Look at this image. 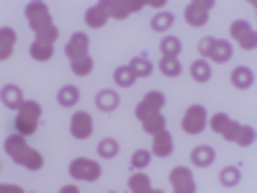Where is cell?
Listing matches in <instances>:
<instances>
[{"label": "cell", "mask_w": 257, "mask_h": 193, "mask_svg": "<svg viewBox=\"0 0 257 193\" xmlns=\"http://www.w3.org/2000/svg\"><path fill=\"white\" fill-rule=\"evenodd\" d=\"M229 77H231V85H234V88H239V90H247V88L254 85V72L249 67H234Z\"/></svg>", "instance_id": "20"}, {"label": "cell", "mask_w": 257, "mask_h": 193, "mask_svg": "<svg viewBox=\"0 0 257 193\" xmlns=\"http://www.w3.org/2000/svg\"><path fill=\"white\" fill-rule=\"evenodd\" d=\"M13 47H16V31L11 26H3L0 29V59H11L13 54Z\"/></svg>", "instance_id": "21"}, {"label": "cell", "mask_w": 257, "mask_h": 193, "mask_svg": "<svg viewBox=\"0 0 257 193\" xmlns=\"http://www.w3.org/2000/svg\"><path fill=\"white\" fill-rule=\"evenodd\" d=\"M190 162L196 167H211L213 162H216V149H213L211 144H201L190 152Z\"/></svg>", "instance_id": "17"}, {"label": "cell", "mask_w": 257, "mask_h": 193, "mask_svg": "<svg viewBox=\"0 0 257 193\" xmlns=\"http://www.w3.org/2000/svg\"><path fill=\"white\" fill-rule=\"evenodd\" d=\"M229 34L237 39V44H239L244 52H252V49L257 47V34H254V29L249 26V21H244V18L234 21V24L229 26Z\"/></svg>", "instance_id": "8"}, {"label": "cell", "mask_w": 257, "mask_h": 193, "mask_svg": "<svg viewBox=\"0 0 257 193\" xmlns=\"http://www.w3.org/2000/svg\"><path fill=\"white\" fill-rule=\"evenodd\" d=\"M149 6L152 8H165V0H149Z\"/></svg>", "instance_id": "39"}, {"label": "cell", "mask_w": 257, "mask_h": 193, "mask_svg": "<svg viewBox=\"0 0 257 193\" xmlns=\"http://www.w3.org/2000/svg\"><path fill=\"white\" fill-rule=\"evenodd\" d=\"M160 70H162L165 77H178V75L183 72L178 57H162V59H160Z\"/></svg>", "instance_id": "33"}, {"label": "cell", "mask_w": 257, "mask_h": 193, "mask_svg": "<svg viewBox=\"0 0 257 193\" xmlns=\"http://www.w3.org/2000/svg\"><path fill=\"white\" fill-rule=\"evenodd\" d=\"M128 190H134V193H149V190H155L152 183H149V175L144 173H134V175H128Z\"/></svg>", "instance_id": "28"}, {"label": "cell", "mask_w": 257, "mask_h": 193, "mask_svg": "<svg viewBox=\"0 0 257 193\" xmlns=\"http://www.w3.org/2000/svg\"><path fill=\"white\" fill-rule=\"evenodd\" d=\"M105 11H108V18H116V21H123L128 16H134L144 8L142 0H108V3H103Z\"/></svg>", "instance_id": "9"}, {"label": "cell", "mask_w": 257, "mask_h": 193, "mask_svg": "<svg viewBox=\"0 0 257 193\" xmlns=\"http://www.w3.org/2000/svg\"><path fill=\"white\" fill-rule=\"evenodd\" d=\"M29 54L36 59V62H49L54 57V44H47V41H36L34 39V44L29 47Z\"/></svg>", "instance_id": "22"}, {"label": "cell", "mask_w": 257, "mask_h": 193, "mask_svg": "<svg viewBox=\"0 0 257 193\" xmlns=\"http://www.w3.org/2000/svg\"><path fill=\"white\" fill-rule=\"evenodd\" d=\"M239 126H242V124H237L234 119H229L226 114H213V116H211V129H213L216 134H221L226 142H234V139H237Z\"/></svg>", "instance_id": "12"}, {"label": "cell", "mask_w": 257, "mask_h": 193, "mask_svg": "<svg viewBox=\"0 0 257 193\" xmlns=\"http://www.w3.org/2000/svg\"><path fill=\"white\" fill-rule=\"evenodd\" d=\"M85 24H88L90 29H103L105 24H108V11H105V6L98 3V6L85 11Z\"/></svg>", "instance_id": "18"}, {"label": "cell", "mask_w": 257, "mask_h": 193, "mask_svg": "<svg viewBox=\"0 0 257 193\" xmlns=\"http://www.w3.org/2000/svg\"><path fill=\"white\" fill-rule=\"evenodd\" d=\"M59 193H77V185H62Z\"/></svg>", "instance_id": "38"}, {"label": "cell", "mask_w": 257, "mask_h": 193, "mask_svg": "<svg viewBox=\"0 0 257 193\" xmlns=\"http://www.w3.org/2000/svg\"><path fill=\"white\" fill-rule=\"evenodd\" d=\"M57 36H59V29H57V26H49V29H44L41 34H36V41H47V44H54Z\"/></svg>", "instance_id": "37"}, {"label": "cell", "mask_w": 257, "mask_h": 193, "mask_svg": "<svg viewBox=\"0 0 257 193\" xmlns=\"http://www.w3.org/2000/svg\"><path fill=\"white\" fill-rule=\"evenodd\" d=\"M128 67H132V72L137 75V80L139 77H152V70H155L152 62H149V57H144V54L142 57H134L132 62H128Z\"/></svg>", "instance_id": "25"}, {"label": "cell", "mask_w": 257, "mask_h": 193, "mask_svg": "<svg viewBox=\"0 0 257 193\" xmlns=\"http://www.w3.org/2000/svg\"><path fill=\"white\" fill-rule=\"evenodd\" d=\"M6 152H8V157L16 165L26 167V170H41V167H44V157H41V152H36L34 147H29L26 137L18 134V132L6 139Z\"/></svg>", "instance_id": "1"}, {"label": "cell", "mask_w": 257, "mask_h": 193, "mask_svg": "<svg viewBox=\"0 0 257 193\" xmlns=\"http://www.w3.org/2000/svg\"><path fill=\"white\" fill-rule=\"evenodd\" d=\"M173 149H175V142H173V134L167 129H162V132H157L152 137V155L155 157H170Z\"/></svg>", "instance_id": "15"}, {"label": "cell", "mask_w": 257, "mask_h": 193, "mask_svg": "<svg viewBox=\"0 0 257 193\" xmlns=\"http://www.w3.org/2000/svg\"><path fill=\"white\" fill-rule=\"evenodd\" d=\"M162 106H165V95H162L160 90L147 93V95L139 101V106H137V119H139V121H144V119L157 116V114L162 111Z\"/></svg>", "instance_id": "10"}, {"label": "cell", "mask_w": 257, "mask_h": 193, "mask_svg": "<svg viewBox=\"0 0 257 193\" xmlns=\"http://www.w3.org/2000/svg\"><path fill=\"white\" fill-rule=\"evenodd\" d=\"M118 103H121V98H118V93L116 90H100L98 95H95V106L103 111V114H111V111H116L118 109Z\"/></svg>", "instance_id": "19"}, {"label": "cell", "mask_w": 257, "mask_h": 193, "mask_svg": "<svg viewBox=\"0 0 257 193\" xmlns=\"http://www.w3.org/2000/svg\"><path fill=\"white\" fill-rule=\"evenodd\" d=\"M100 173H103L100 165L95 160H90V157H75L70 162V178H75V180L95 183V180H100Z\"/></svg>", "instance_id": "4"}, {"label": "cell", "mask_w": 257, "mask_h": 193, "mask_svg": "<svg viewBox=\"0 0 257 193\" xmlns=\"http://www.w3.org/2000/svg\"><path fill=\"white\" fill-rule=\"evenodd\" d=\"M26 24L31 26L34 34H41L44 29L54 26L52 24V13H49V8L44 3H29L26 6Z\"/></svg>", "instance_id": "6"}, {"label": "cell", "mask_w": 257, "mask_h": 193, "mask_svg": "<svg viewBox=\"0 0 257 193\" xmlns=\"http://www.w3.org/2000/svg\"><path fill=\"white\" fill-rule=\"evenodd\" d=\"M98 155H100L103 160H113V157L118 155V139H113V137L100 139V144H98Z\"/></svg>", "instance_id": "30"}, {"label": "cell", "mask_w": 257, "mask_h": 193, "mask_svg": "<svg viewBox=\"0 0 257 193\" xmlns=\"http://www.w3.org/2000/svg\"><path fill=\"white\" fill-rule=\"evenodd\" d=\"M113 80H116L118 88H132V85L137 82V75L132 72V67H128V64H121V67L113 70Z\"/></svg>", "instance_id": "26"}, {"label": "cell", "mask_w": 257, "mask_h": 193, "mask_svg": "<svg viewBox=\"0 0 257 193\" xmlns=\"http://www.w3.org/2000/svg\"><path fill=\"white\" fill-rule=\"evenodd\" d=\"M173 24H175V16L170 13V11H162V13H157L152 21H149V26H152V31H170L173 29Z\"/></svg>", "instance_id": "29"}, {"label": "cell", "mask_w": 257, "mask_h": 193, "mask_svg": "<svg viewBox=\"0 0 257 193\" xmlns=\"http://www.w3.org/2000/svg\"><path fill=\"white\" fill-rule=\"evenodd\" d=\"M190 77L196 82H208L211 80V62L208 59H196L190 64Z\"/></svg>", "instance_id": "24"}, {"label": "cell", "mask_w": 257, "mask_h": 193, "mask_svg": "<svg viewBox=\"0 0 257 193\" xmlns=\"http://www.w3.org/2000/svg\"><path fill=\"white\" fill-rule=\"evenodd\" d=\"M198 52H201V57H211V62H216V64H224V62L231 59V44L224 39L203 36L198 41Z\"/></svg>", "instance_id": "3"}, {"label": "cell", "mask_w": 257, "mask_h": 193, "mask_svg": "<svg viewBox=\"0 0 257 193\" xmlns=\"http://www.w3.org/2000/svg\"><path fill=\"white\" fill-rule=\"evenodd\" d=\"M39 119H41V103L26 101V103L18 109V114H16V119H13V126H16L18 134L31 137L36 129H39Z\"/></svg>", "instance_id": "2"}, {"label": "cell", "mask_w": 257, "mask_h": 193, "mask_svg": "<svg viewBox=\"0 0 257 193\" xmlns=\"http://www.w3.org/2000/svg\"><path fill=\"white\" fill-rule=\"evenodd\" d=\"M64 54L70 57V62H75L80 57H88L90 54V36L82 34V31L72 34L70 41H67V47H64Z\"/></svg>", "instance_id": "13"}, {"label": "cell", "mask_w": 257, "mask_h": 193, "mask_svg": "<svg viewBox=\"0 0 257 193\" xmlns=\"http://www.w3.org/2000/svg\"><path fill=\"white\" fill-rule=\"evenodd\" d=\"M70 134L75 139H88L93 134V116L88 111H77L70 119Z\"/></svg>", "instance_id": "14"}, {"label": "cell", "mask_w": 257, "mask_h": 193, "mask_svg": "<svg viewBox=\"0 0 257 193\" xmlns=\"http://www.w3.org/2000/svg\"><path fill=\"white\" fill-rule=\"evenodd\" d=\"M219 180H221L224 188H234V185L242 180V170H239V165H226V167L221 170Z\"/></svg>", "instance_id": "27"}, {"label": "cell", "mask_w": 257, "mask_h": 193, "mask_svg": "<svg viewBox=\"0 0 257 193\" xmlns=\"http://www.w3.org/2000/svg\"><path fill=\"white\" fill-rule=\"evenodd\" d=\"M128 162H132V167H137V170L149 167V162H152V149H137Z\"/></svg>", "instance_id": "35"}, {"label": "cell", "mask_w": 257, "mask_h": 193, "mask_svg": "<svg viewBox=\"0 0 257 193\" xmlns=\"http://www.w3.org/2000/svg\"><path fill=\"white\" fill-rule=\"evenodd\" d=\"M170 185H173L175 193H193L196 190V178H193L190 167L178 165V167L170 170Z\"/></svg>", "instance_id": "11"}, {"label": "cell", "mask_w": 257, "mask_h": 193, "mask_svg": "<svg viewBox=\"0 0 257 193\" xmlns=\"http://www.w3.org/2000/svg\"><path fill=\"white\" fill-rule=\"evenodd\" d=\"M213 6H216V0H193V3H188V8H185V24L193 26V29L206 26Z\"/></svg>", "instance_id": "5"}, {"label": "cell", "mask_w": 257, "mask_h": 193, "mask_svg": "<svg viewBox=\"0 0 257 193\" xmlns=\"http://www.w3.org/2000/svg\"><path fill=\"white\" fill-rule=\"evenodd\" d=\"M77 101H80V90L75 88V85H64V88H59L57 103L62 106V109H72V106H77Z\"/></svg>", "instance_id": "23"}, {"label": "cell", "mask_w": 257, "mask_h": 193, "mask_svg": "<svg viewBox=\"0 0 257 193\" xmlns=\"http://www.w3.org/2000/svg\"><path fill=\"white\" fill-rule=\"evenodd\" d=\"M0 101H3V106L11 109V111H18L21 106L26 103V98H24V93H21L18 85H3V90H0Z\"/></svg>", "instance_id": "16"}, {"label": "cell", "mask_w": 257, "mask_h": 193, "mask_svg": "<svg viewBox=\"0 0 257 193\" xmlns=\"http://www.w3.org/2000/svg\"><path fill=\"white\" fill-rule=\"evenodd\" d=\"M142 129H144L149 137H155L157 132H162V129H167V126H165L162 114H157V116H152V119H144V121H142Z\"/></svg>", "instance_id": "34"}, {"label": "cell", "mask_w": 257, "mask_h": 193, "mask_svg": "<svg viewBox=\"0 0 257 193\" xmlns=\"http://www.w3.org/2000/svg\"><path fill=\"white\" fill-rule=\"evenodd\" d=\"M70 67H72V72H75V75H80V77H88V75L93 72V67H95V62H93V57L88 54V57H80V59L70 62Z\"/></svg>", "instance_id": "32"}, {"label": "cell", "mask_w": 257, "mask_h": 193, "mask_svg": "<svg viewBox=\"0 0 257 193\" xmlns=\"http://www.w3.org/2000/svg\"><path fill=\"white\" fill-rule=\"evenodd\" d=\"M180 39L178 36H162V41H160V52H162V57H178L180 54Z\"/></svg>", "instance_id": "31"}, {"label": "cell", "mask_w": 257, "mask_h": 193, "mask_svg": "<svg viewBox=\"0 0 257 193\" xmlns=\"http://www.w3.org/2000/svg\"><path fill=\"white\" fill-rule=\"evenodd\" d=\"M208 126V114L203 106H190V109L183 114V132L190 134V137H196L201 134L203 129Z\"/></svg>", "instance_id": "7"}, {"label": "cell", "mask_w": 257, "mask_h": 193, "mask_svg": "<svg viewBox=\"0 0 257 193\" xmlns=\"http://www.w3.org/2000/svg\"><path fill=\"white\" fill-rule=\"evenodd\" d=\"M257 139V132H254V126H239V134H237V142L239 147H252Z\"/></svg>", "instance_id": "36"}]
</instances>
